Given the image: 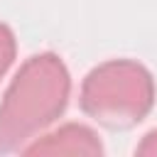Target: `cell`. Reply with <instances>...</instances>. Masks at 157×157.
Instances as JSON below:
<instances>
[{
	"mask_svg": "<svg viewBox=\"0 0 157 157\" xmlns=\"http://www.w3.org/2000/svg\"><path fill=\"white\" fill-rule=\"evenodd\" d=\"M12 34H10V29L7 27H2L0 25V74L7 69V64H10V59H12Z\"/></svg>",
	"mask_w": 157,
	"mask_h": 157,
	"instance_id": "2",
	"label": "cell"
},
{
	"mask_svg": "<svg viewBox=\"0 0 157 157\" xmlns=\"http://www.w3.org/2000/svg\"><path fill=\"white\" fill-rule=\"evenodd\" d=\"M69 76L52 54L32 56L17 74L0 110V150H12L25 135L47 125L66 105Z\"/></svg>",
	"mask_w": 157,
	"mask_h": 157,
	"instance_id": "1",
	"label": "cell"
}]
</instances>
